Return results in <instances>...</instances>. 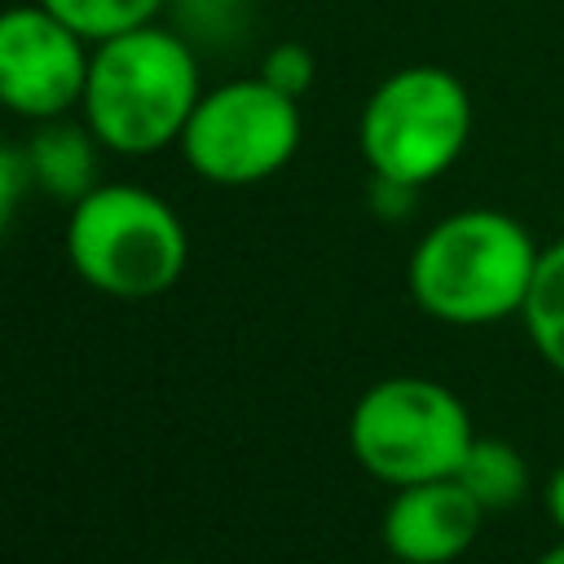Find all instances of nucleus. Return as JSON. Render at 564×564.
I'll return each mask as SVG.
<instances>
[{
    "label": "nucleus",
    "instance_id": "f257e3e1",
    "mask_svg": "<svg viewBox=\"0 0 564 564\" xmlns=\"http://www.w3.org/2000/svg\"><path fill=\"white\" fill-rule=\"evenodd\" d=\"M203 97L194 48L159 26H132L93 44L84 79V123L115 154H154L181 141Z\"/></svg>",
    "mask_w": 564,
    "mask_h": 564
},
{
    "label": "nucleus",
    "instance_id": "f03ea898",
    "mask_svg": "<svg viewBox=\"0 0 564 564\" xmlns=\"http://www.w3.org/2000/svg\"><path fill=\"white\" fill-rule=\"evenodd\" d=\"M538 242L529 229L498 207H463L436 220L410 251L414 304L449 326H489L524 308Z\"/></svg>",
    "mask_w": 564,
    "mask_h": 564
},
{
    "label": "nucleus",
    "instance_id": "7ed1b4c3",
    "mask_svg": "<svg viewBox=\"0 0 564 564\" xmlns=\"http://www.w3.org/2000/svg\"><path fill=\"white\" fill-rule=\"evenodd\" d=\"M66 256L75 273L115 300H150L181 282L189 238L181 216L141 185H97L70 203Z\"/></svg>",
    "mask_w": 564,
    "mask_h": 564
},
{
    "label": "nucleus",
    "instance_id": "20e7f679",
    "mask_svg": "<svg viewBox=\"0 0 564 564\" xmlns=\"http://www.w3.org/2000/svg\"><path fill=\"white\" fill-rule=\"evenodd\" d=\"M471 123L476 110L467 84L445 66L419 62L370 88L357 119V145L375 176L423 189L458 163Z\"/></svg>",
    "mask_w": 564,
    "mask_h": 564
},
{
    "label": "nucleus",
    "instance_id": "39448f33",
    "mask_svg": "<svg viewBox=\"0 0 564 564\" xmlns=\"http://www.w3.org/2000/svg\"><path fill=\"white\" fill-rule=\"evenodd\" d=\"M476 441L467 405L436 379L392 375L370 383L348 419L352 458L383 485H419L454 476Z\"/></svg>",
    "mask_w": 564,
    "mask_h": 564
},
{
    "label": "nucleus",
    "instance_id": "423d86ee",
    "mask_svg": "<svg viewBox=\"0 0 564 564\" xmlns=\"http://www.w3.org/2000/svg\"><path fill=\"white\" fill-rule=\"evenodd\" d=\"M300 101L269 79H225L207 88L181 132L185 163L212 185H256L300 150Z\"/></svg>",
    "mask_w": 564,
    "mask_h": 564
},
{
    "label": "nucleus",
    "instance_id": "0eeeda50",
    "mask_svg": "<svg viewBox=\"0 0 564 564\" xmlns=\"http://www.w3.org/2000/svg\"><path fill=\"white\" fill-rule=\"evenodd\" d=\"M88 40L40 0L0 9V106L22 119L70 115L88 79Z\"/></svg>",
    "mask_w": 564,
    "mask_h": 564
},
{
    "label": "nucleus",
    "instance_id": "6e6552de",
    "mask_svg": "<svg viewBox=\"0 0 564 564\" xmlns=\"http://www.w3.org/2000/svg\"><path fill=\"white\" fill-rule=\"evenodd\" d=\"M485 507L454 480L401 485L383 511V546L401 564H449L480 533Z\"/></svg>",
    "mask_w": 564,
    "mask_h": 564
},
{
    "label": "nucleus",
    "instance_id": "1a4fd4ad",
    "mask_svg": "<svg viewBox=\"0 0 564 564\" xmlns=\"http://www.w3.org/2000/svg\"><path fill=\"white\" fill-rule=\"evenodd\" d=\"M97 150H101V141L84 119L75 123L66 115H57V119H40L35 137L26 141L22 163H26V176H35V185L44 194H53L62 203H79L88 189L101 185Z\"/></svg>",
    "mask_w": 564,
    "mask_h": 564
},
{
    "label": "nucleus",
    "instance_id": "9d476101",
    "mask_svg": "<svg viewBox=\"0 0 564 564\" xmlns=\"http://www.w3.org/2000/svg\"><path fill=\"white\" fill-rule=\"evenodd\" d=\"M454 480L485 507V511H502L516 507L529 494V463L520 458L516 445L498 441V436H476L454 471Z\"/></svg>",
    "mask_w": 564,
    "mask_h": 564
},
{
    "label": "nucleus",
    "instance_id": "9b49d317",
    "mask_svg": "<svg viewBox=\"0 0 564 564\" xmlns=\"http://www.w3.org/2000/svg\"><path fill=\"white\" fill-rule=\"evenodd\" d=\"M520 317L538 357L564 375V238L538 251V269H533Z\"/></svg>",
    "mask_w": 564,
    "mask_h": 564
},
{
    "label": "nucleus",
    "instance_id": "f8f14e48",
    "mask_svg": "<svg viewBox=\"0 0 564 564\" xmlns=\"http://www.w3.org/2000/svg\"><path fill=\"white\" fill-rule=\"evenodd\" d=\"M40 4L48 13H57L70 31H79L88 44L110 40L132 26H145L163 9V0H40Z\"/></svg>",
    "mask_w": 564,
    "mask_h": 564
},
{
    "label": "nucleus",
    "instance_id": "ddd939ff",
    "mask_svg": "<svg viewBox=\"0 0 564 564\" xmlns=\"http://www.w3.org/2000/svg\"><path fill=\"white\" fill-rule=\"evenodd\" d=\"M260 79H269L273 88H282L286 97L300 101V97L313 88V79H317V62H313V53H308L300 40H282V44H273V48L264 53Z\"/></svg>",
    "mask_w": 564,
    "mask_h": 564
},
{
    "label": "nucleus",
    "instance_id": "4468645a",
    "mask_svg": "<svg viewBox=\"0 0 564 564\" xmlns=\"http://www.w3.org/2000/svg\"><path fill=\"white\" fill-rule=\"evenodd\" d=\"M22 181H26V163H22V154H13V150H4L0 145V234L9 229V220H13V207H18V194H22Z\"/></svg>",
    "mask_w": 564,
    "mask_h": 564
},
{
    "label": "nucleus",
    "instance_id": "2eb2a0df",
    "mask_svg": "<svg viewBox=\"0 0 564 564\" xmlns=\"http://www.w3.org/2000/svg\"><path fill=\"white\" fill-rule=\"evenodd\" d=\"M546 511H551V520H555V529L564 533V463L551 471V480H546Z\"/></svg>",
    "mask_w": 564,
    "mask_h": 564
},
{
    "label": "nucleus",
    "instance_id": "dca6fc26",
    "mask_svg": "<svg viewBox=\"0 0 564 564\" xmlns=\"http://www.w3.org/2000/svg\"><path fill=\"white\" fill-rule=\"evenodd\" d=\"M533 564H564V542H555L551 551H542V555H538Z\"/></svg>",
    "mask_w": 564,
    "mask_h": 564
},
{
    "label": "nucleus",
    "instance_id": "f3484780",
    "mask_svg": "<svg viewBox=\"0 0 564 564\" xmlns=\"http://www.w3.org/2000/svg\"><path fill=\"white\" fill-rule=\"evenodd\" d=\"M159 564H185V560H159Z\"/></svg>",
    "mask_w": 564,
    "mask_h": 564
}]
</instances>
